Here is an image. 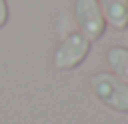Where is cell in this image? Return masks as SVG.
<instances>
[{
	"label": "cell",
	"mask_w": 128,
	"mask_h": 124,
	"mask_svg": "<svg viewBox=\"0 0 128 124\" xmlns=\"http://www.w3.org/2000/svg\"><path fill=\"white\" fill-rule=\"evenodd\" d=\"M88 86L92 94L110 110L128 114V84L114 76L112 72H96L88 76Z\"/></svg>",
	"instance_id": "cell-1"
},
{
	"label": "cell",
	"mask_w": 128,
	"mask_h": 124,
	"mask_svg": "<svg viewBox=\"0 0 128 124\" xmlns=\"http://www.w3.org/2000/svg\"><path fill=\"white\" fill-rule=\"evenodd\" d=\"M90 40H86L80 32H72L68 34L54 50L52 56V66L56 70H74L78 68L86 56L90 54Z\"/></svg>",
	"instance_id": "cell-2"
},
{
	"label": "cell",
	"mask_w": 128,
	"mask_h": 124,
	"mask_svg": "<svg viewBox=\"0 0 128 124\" xmlns=\"http://www.w3.org/2000/svg\"><path fill=\"white\" fill-rule=\"evenodd\" d=\"M74 16H76V24L80 28V34L86 40L96 42L104 36L106 20H104V14L100 10L98 0H76L74 2Z\"/></svg>",
	"instance_id": "cell-3"
},
{
	"label": "cell",
	"mask_w": 128,
	"mask_h": 124,
	"mask_svg": "<svg viewBox=\"0 0 128 124\" xmlns=\"http://www.w3.org/2000/svg\"><path fill=\"white\" fill-rule=\"evenodd\" d=\"M106 24L114 30H128V0H98Z\"/></svg>",
	"instance_id": "cell-4"
},
{
	"label": "cell",
	"mask_w": 128,
	"mask_h": 124,
	"mask_svg": "<svg viewBox=\"0 0 128 124\" xmlns=\"http://www.w3.org/2000/svg\"><path fill=\"white\" fill-rule=\"evenodd\" d=\"M106 64L114 76L128 84V48L126 46H110L106 50Z\"/></svg>",
	"instance_id": "cell-5"
},
{
	"label": "cell",
	"mask_w": 128,
	"mask_h": 124,
	"mask_svg": "<svg viewBox=\"0 0 128 124\" xmlns=\"http://www.w3.org/2000/svg\"><path fill=\"white\" fill-rule=\"evenodd\" d=\"M6 22H8V4L6 0H0V30L6 26Z\"/></svg>",
	"instance_id": "cell-6"
}]
</instances>
